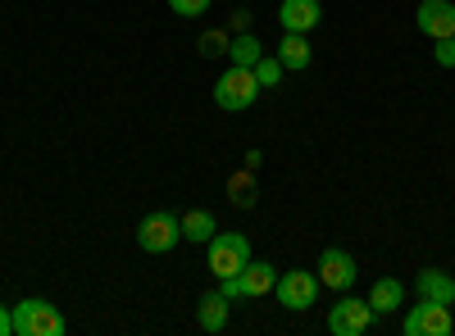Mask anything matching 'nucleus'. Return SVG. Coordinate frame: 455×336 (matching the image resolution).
Segmentation results:
<instances>
[{
	"label": "nucleus",
	"mask_w": 455,
	"mask_h": 336,
	"mask_svg": "<svg viewBox=\"0 0 455 336\" xmlns=\"http://www.w3.org/2000/svg\"><path fill=\"white\" fill-rule=\"evenodd\" d=\"M369 305H373V314H396L405 305V282L401 277H378L373 291H369Z\"/></svg>",
	"instance_id": "14"
},
{
	"label": "nucleus",
	"mask_w": 455,
	"mask_h": 336,
	"mask_svg": "<svg viewBox=\"0 0 455 336\" xmlns=\"http://www.w3.org/2000/svg\"><path fill=\"white\" fill-rule=\"evenodd\" d=\"M255 100H259L255 73H251V68H237V64H228V73L214 82V105L228 109V114H242V109H251Z\"/></svg>",
	"instance_id": "2"
},
{
	"label": "nucleus",
	"mask_w": 455,
	"mask_h": 336,
	"mask_svg": "<svg viewBox=\"0 0 455 336\" xmlns=\"http://www.w3.org/2000/svg\"><path fill=\"white\" fill-rule=\"evenodd\" d=\"M259 59H264L259 36H251V32H233V42H228V64H237V68H255Z\"/></svg>",
	"instance_id": "17"
},
{
	"label": "nucleus",
	"mask_w": 455,
	"mask_h": 336,
	"mask_svg": "<svg viewBox=\"0 0 455 336\" xmlns=\"http://www.w3.org/2000/svg\"><path fill=\"white\" fill-rule=\"evenodd\" d=\"M355 277H360V269H355V254H351V250L328 246V250L319 254V286H328V291H351Z\"/></svg>",
	"instance_id": "9"
},
{
	"label": "nucleus",
	"mask_w": 455,
	"mask_h": 336,
	"mask_svg": "<svg viewBox=\"0 0 455 336\" xmlns=\"http://www.w3.org/2000/svg\"><path fill=\"white\" fill-rule=\"evenodd\" d=\"M310 59H315V51H310L306 36H300V32H287L283 46H278V64H283L287 73H300V68H310Z\"/></svg>",
	"instance_id": "16"
},
{
	"label": "nucleus",
	"mask_w": 455,
	"mask_h": 336,
	"mask_svg": "<svg viewBox=\"0 0 455 336\" xmlns=\"http://www.w3.org/2000/svg\"><path fill=\"white\" fill-rule=\"evenodd\" d=\"M373 323V305L369 301H355V295L341 291V301L328 309V332L332 336H364Z\"/></svg>",
	"instance_id": "7"
},
{
	"label": "nucleus",
	"mask_w": 455,
	"mask_h": 336,
	"mask_svg": "<svg viewBox=\"0 0 455 336\" xmlns=\"http://www.w3.org/2000/svg\"><path fill=\"white\" fill-rule=\"evenodd\" d=\"M228 42H233V36H228V32H205L201 36V55H228Z\"/></svg>",
	"instance_id": "20"
},
{
	"label": "nucleus",
	"mask_w": 455,
	"mask_h": 336,
	"mask_svg": "<svg viewBox=\"0 0 455 336\" xmlns=\"http://www.w3.org/2000/svg\"><path fill=\"white\" fill-rule=\"evenodd\" d=\"M274 282H278V269H274V264H255V259H251L242 273L223 277L219 291L228 295V301H255V295H269Z\"/></svg>",
	"instance_id": "5"
},
{
	"label": "nucleus",
	"mask_w": 455,
	"mask_h": 336,
	"mask_svg": "<svg viewBox=\"0 0 455 336\" xmlns=\"http://www.w3.org/2000/svg\"><path fill=\"white\" fill-rule=\"evenodd\" d=\"M451 327H455L451 305H437V301H419L401 323L405 336H451Z\"/></svg>",
	"instance_id": "8"
},
{
	"label": "nucleus",
	"mask_w": 455,
	"mask_h": 336,
	"mask_svg": "<svg viewBox=\"0 0 455 336\" xmlns=\"http://www.w3.org/2000/svg\"><path fill=\"white\" fill-rule=\"evenodd\" d=\"M228 196H233V205H237V209H251V205H255V173H251V168H242V173L228 177Z\"/></svg>",
	"instance_id": "18"
},
{
	"label": "nucleus",
	"mask_w": 455,
	"mask_h": 336,
	"mask_svg": "<svg viewBox=\"0 0 455 336\" xmlns=\"http://www.w3.org/2000/svg\"><path fill=\"white\" fill-rule=\"evenodd\" d=\"M259 164H264V155H259V151H246V168L259 173Z\"/></svg>",
	"instance_id": "25"
},
{
	"label": "nucleus",
	"mask_w": 455,
	"mask_h": 336,
	"mask_svg": "<svg viewBox=\"0 0 455 336\" xmlns=\"http://www.w3.org/2000/svg\"><path fill=\"white\" fill-rule=\"evenodd\" d=\"M278 23H283V32H315L319 23H323V5L319 0H283V10H278Z\"/></svg>",
	"instance_id": "11"
},
{
	"label": "nucleus",
	"mask_w": 455,
	"mask_h": 336,
	"mask_svg": "<svg viewBox=\"0 0 455 336\" xmlns=\"http://www.w3.org/2000/svg\"><path fill=\"white\" fill-rule=\"evenodd\" d=\"M169 10H173L178 19H201V14L210 10V0H169Z\"/></svg>",
	"instance_id": "21"
},
{
	"label": "nucleus",
	"mask_w": 455,
	"mask_h": 336,
	"mask_svg": "<svg viewBox=\"0 0 455 336\" xmlns=\"http://www.w3.org/2000/svg\"><path fill=\"white\" fill-rule=\"evenodd\" d=\"M178 241H182V218L169 214V209H156L137 223V246L146 254H169Z\"/></svg>",
	"instance_id": "3"
},
{
	"label": "nucleus",
	"mask_w": 455,
	"mask_h": 336,
	"mask_svg": "<svg viewBox=\"0 0 455 336\" xmlns=\"http://www.w3.org/2000/svg\"><path fill=\"white\" fill-rule=\"evenodd\" d=\"M251 264V241L242 232H214L210 241V273L223 282V277H233Z\"/></svg>",
	"instance_id": "4"
},
{
	"label": "nucleus",
	"mask_w": 455,
	"mask_h": 336,
	"mask_svg": "<svg viewBox=\"0 0 455 336\" xmlns=\"http://www.w3.org/2000/svg\"><path fill=\"white\" fill-rule=\"evenodd\" d=\"M433 59H437V68H455V36L433 42Z\"/></svg>",
	"instance_id": "22"
},
{
	"label": "nucleus",
	"mask_w": 455,
	"mask_h": 336,
	"mask_svg": "<svg viewBox=\"0 0 455 336\" xmlns=\"http://www.w3.org/2000/svg\"><path fill=\"white\" fill-rule=\"evenodd\" d=\"M0 336H14V323H10V309L0 305Z\"/></svg>",
	"instance_id": "24"
},
{
	"label": "nucleus",
	"mask_w": 455,
	"mask_h": 336,
	"mask_svg": "<svg viewBox=\"0 0 455 336\" xmlns=\"http://www.w3.org/2000/svg\"><path fill=\"white\" fill-rule=\"evenodd\" d=\"M228 305H233V301H228V295L223 291H205L201 295V305H196V323H201V332H223L228 327Z\"/></svg>",
	"instance_id": "13"
},
{
	"label": "nucleus",
	"mask_w": 455,
	"mask_h": 336,
	"mask_svg": "<svg viewBox=\"0 0 455 336\" xmlns=\"http://www.w3.org/2000/svg\"><path fill=\"white\" fill-rule=\"evenodd\" d=\"M414 295L419 301H437V305H455V277L442 269H424L414 277Z\"/></svg>",
	"instance_id": "12"
},
{
	"label": "nucleus",
	"mask_w": 455,
	"mask_h": 336,
	"mask_svg": "<svg viewBox=\"0 0 455 336\" xmlns=\"http://www.w3.org/2000/svg\"><path fill=\"white\" fill-rule=\"evenodd\" d=\"M233 32H251V10H237L233 14Z\"/></svg>",
	"instance_id": "23"
},
{
	"label": "nucleus",
	"mask_w": 455,
	"mask_h": 336,
	"mask_svg": "<svg viewBox=\"0 0 455 336\" xmlns=\"http://www.w3.org/2000/svg\"><path fill=\"white\" fill-rule=\"evenodd\" d=\"M219 232V218L210 209H192V214H182V241H192V246H210Z\"/></svg>",
	"instance_id": "15"
},
{
	"label": "nucleus",
	"mask_w": 455,
	"mask_h": 336,
	"mask_svg": "<svg viewBox=\"0 0 455 336\" xmlns=\"http://www.w3.org/2000/svg\"><path fill=\"white\" fill-rule=\"evenodd\" d=\"M274 295H278V305H283V309H291V314H306V309L319 301V273H306V269L278 273Z\"/></svg>",
	"instance_id": "6"
},
{
	"label": "nucleus",
	"mask_w": 455,
	"mask_h": 336,
	"mask_svg": "<svg viewBox=\"0 0 455 336\" xmlns=\"http://www.w3.org/2000/svg\"><path fill=\"white\" fill-rule=\"evenodd\" d=\"M251 73H255V82H259L264 91H269V87H278V82H283V73H287V68L278 64V55H264Z\"/></svg>",
	"instance_id": "19"
},
{
	"label": "nucleus",
	"mask_w": 455,
	"mask_h": 336,
	"mask_svg": "<svg viewBox=\"0 0 455 336\" xmlns=\"http://www.w3.org/2000/svg\"><path fill=\"white\" fill-rule=\"evenodd\" d=\"M10 323H14V336H64L68 332L64 314L51 301H36V295H28V301L10 309Z\"/></svg>",
	"instance_id": "1"
},
{
	"label": "nucleus",
	"mask_w": 455,
	"mask_h": 336,
	"mask_svg": "<svg viewBox=\"0 0 455 336\" xmlns=\"http://www.w3.org/2000/svg\"><path fill=\"white\" fill-rule=\"evenodd\" d=\"M414 27H419L424 36H433V42L455 36V5L451 0H424V5L414 10Z\"/></svg>",
	"instance_id": "10"
}]
</instances>
